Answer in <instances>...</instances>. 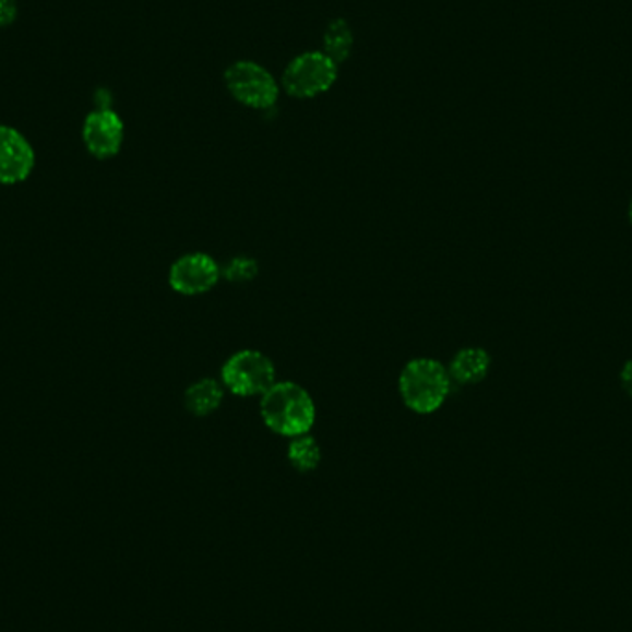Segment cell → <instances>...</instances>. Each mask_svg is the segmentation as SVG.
Masks as SVG:
<instances>
[{"label": "cell", "instance_id": "obj_1", "mask_svg": "<svg viewBox=\"0 0 632 632\" xmlns=\"http://www.w3.org/2000/svg\"><path fill=\"white\" fill-rule=\"evenodd\" d=\"M260 410L266 428L287 439L308 434L317 420L313 397L303 386L290 381L274 383L261 396Z\"/></svg>", "mask_w": 632, "mask_h": 632}, {"label": "cell", "instance_id": "obj_2", "mask_svg": "<svg viewBox=\"0 0 632 632\" xmlns=\"http://www.w3.org/2000/svg\"><path fill=\"white\" fill-rule=\"evenodd\" d=\"M450 372L439 361L420 357L405 365L400 375V394L404 404L418 415L439 410L450 396Z\"/></svg>", "mask_w": 632, "mask_h": 632}, {"label": "cell", "instance_id": "obj_3", "mask_svg": "<svg viewBox=\"0 0 632 632\" xmlns=\"http://www.w3.org/2000/svg\"><path fill=\"white\" fill-rule=\"evenodd\" d=\"M223 383L236 396H263L276 383V367L265 354L242 349L224 362Z\"/></svg>", "mask_w": 632, "mask_h": 632}, {"label": "cell", "instance_id": "obj_4", "mask_svg": "<svg viewBox=\"0 0 632 632\" xmlns=\"http://www.w3.org/2000/svg\"><path fill=\"white\" fill-rule=\"evenodd\" d=\"M337 69V63L324 52L298 56L285 69L284 87L290 97H319L335 84Z\"/></svg>", "mask_w": 632, "mask_h": 632}, {"label": "cell", "instance_id": "obj_5", "mask_svg": "<svg viewBox=\"0 0 632 632\" xmlns=\"http://www.w3.org/2000/svg\"><path fill=\"white\" fill-rule=\"evenodd\" d=\"M229 93L253 109H269L277 103L279 90L276 80L263 67L252 61H237L226 71Z\"/></svg>", "mask_w": 632, "mask_h": 632}, {"label": "cell", "instance_id": "obj_6", "mask_svg": "<svg viewBox=\"0 0 632 632\" xmlns=\"http://www.w3.org/2000/svg\"><path fill=\"white\" fill-rule=\"evenodd\" d=\"M220 276L223 269L207 253H186L170 266L169 284L183 296L204 295L218 284Z\"/></svg>", "mask_w": 632, "mask_h": 632}, {"label": "cell", "instance_id": "obj_7", "mask_svg": "<svg viewBox=\"0 0 632 632\" xmlns=\"http://www.w3.org/2000/svg\"><path fill=\"white\" fill-rule=\"evenodd\" d=\"M82 139L90 154L98 159H109L121 152L124 122L114 109L97 108L85 117Z\"/></svg>", "mask_w": 632, "mask_h": 632}, {"label": "cell", "instance_id": "obj_8", "mask_svg": "<svg viewBox=\"0 0 632 632\" xmlns=\"http://www.w3.org/2000/svg\"><path fill=\"white\" fill-rule=\"evenodd\" d=\"M36 152L28 139L12 127L0 124V186H15L32 175Z\"/></svg>", "mask_w": 632, "mask_h": 632}, {"label": "cell", "instance_id": "obj_9", "mask_svg": "<svg viewBox=\"0 0 632 632\" xmlns=\"http://www.w3.org/2000/svg\"><path fill=\"white\" fill-rule=\"evenodd\" d=\"M488 368H490V357L485 349H461L457 356L453 357L450 378L461 385H474L485 380Z\"/></svg>", "mask_w": 632, "mask_h": 632}, {"label": "cell", "instance_id": "obj_10", "mask_svg": "<svg viewBox=\"0 0 632 632\" xmlns=\"http://www.w3.org/2000/svg\"><path fill=\"white\" fill-rule=\"evenodd\" d=\"M223 397V385L218 381L204 378L187 389L183 402H186L187 410L191 415L207 416L220 407Z\"/></svg>", "mask_w": 632, "mask_h": 632}, {"label": "cell", "instance_id": "obj_11", "mask_svg": "<svg viewBox=\"0 0 632 632\" xmlns=\"http://www.w3.org/2000/svg\"><path fill=\"white\" fill-rule=\"evenodd\" d=\"M287 458H289L290 466L301 474L317 470L320 461H322L319 442L309 433L290 439Z\"/></svg>", "mask_w": 632, "mask_h": 632}, {"label": "cell", "instance_id": "obj_12", "mask_svg": "<svg viewBox=\"0 0 632 632\" xmlns=\"http://www.w3.org/2000/svg\"><path fill=\"white\" fill-rule=\"evenodd\" d=\"M354 47V34L349 31V25L343 19L333 21L327 26L324 36V55L332 58L335 63L348 60L349 52Z\"/></svg>", "mask_w": 632, "mask_h": 632}, {"label": "cell", "instance_id": "obj_13", "mask_svg": "<svg viewBox=\"0 0 632 632\" xmlns=\"http://www.w3.org/2000/svg\"><path fill=\"white\" fill-rule=\"evenodd\" d=\"M258 272H260L258 261L248 255H237L224 266L223 276L228 279L229 284L242 285L252 282L253 277L258 276Z\"/></svg>", "mask_w": 632, "mask_h": 632}, {"label": "cell", "instance_id": "obj_14", "mask_svg": "<svg viewBox=\"0 0 632 632\" xmlns=\"http://www.w3.org/2000/svg\"><path fill=\"white\" fill-rule=\"evenodd\" d=\"M17 0H0V26H10L17 19Z\"/></svg>", "mask_w": 632, "mask_h": 632}, {"label": "cell", "instance_id": "obj_15", "mask_svg": "<svg viewBox=\"0 0 632 632\" xmlns=\"http://www.w3.org/2000/svg\"><path fill=\"white\" fill-rule=\"evenodd\" d=\"M621 383L625 386V391L632 396V361L627 362L623 372H621Z\"/></svg>", "mask_w": 632, "mask_h": 632}, {"label": "cell", "instance_id": "obj_16", "mask_svg": "<svg viewBox=\"0 0 632 632\" xmlns=\"http://www.w3.org/2000/svg\"><path fill=\"white\" fill-rule=\"evenodd\" d=\"M629 215H631V223H632V202H631V210H629Z\"/></svg>", "mask_w": 632, "mask_h": 632}]
</instances>
